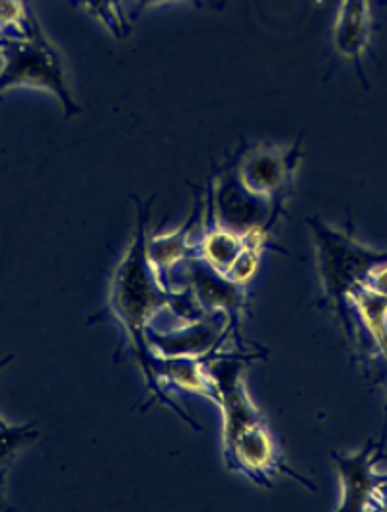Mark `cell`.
Returning <instances> with one entry per match:
<instances>
[{
  "instance_id": "12",
  "label": "cell",
  "mask_w": 387,
  "mask_h": 512,
  "mask_svg": "<svg viewBox=\"0 0 387 512\" xmlns=\"http://www.w3.org/2000/svg\"><path fill=\"white\" fill-rule=\"evenodd\" d=\"M30 14L24 0H0V36H28Z\"/></svg>"
},
{
  "instance_id": "6",
  "label": "cell",
  "mask_w": 387,
  "mask_h": 512,
  "mask_svg": "<svg viewBox=\"0 0 387 512\" xmlns=\"http://www.w3.org/2000/svg\"><path fill=\"white\" fill-rule=\"evenodd\" d=\"M372 34V2L370 0H341L335 28H333V45L335 51L352 61L360 76L362 74V59L370 43Z\"/></svg>"
},
{
  "instance_id": "3",
  "label": "cell",
  "mask_w": 387,
  "mask_h": 512,
  "mask_svg": "<svg viewBox=\"0 0 387 512\" xmlns=\"http://www.w3.org/2000/svg\"><path fill=\"white\" fill-rule=\"evenodd\" d=\"M139 211V232L115 273L113 308L125 330L129 331L131 339H135L137 345H142L146 324L158 306L164 304V294L156 289L158 281L152 277L148 238L144 232L146 213L142 207H139Z\"/></svg>"
},
{
  "instance_id": "5",
  "label": "cell",
  "mask_w": 387,
  "mask_h": 512,
  "mask_svg": "<svg viewBox=\"0 0 387 512\" xmlns=\"http://www.w3.org/2000/svg\"><path fill=\"white\" fill-rule=\"evenodd\" d=\"M298 162L300 152L296 147L261 145L247 152L236 174L247 191L281 205L294 180Z\"/></svg>"
},
{
  "instance_id": "10",
  "label": "cell",
  "mask_w": 387,
  "mask_h": 512,
  "mask_svg": "<svg viewBox=\"0 0 387 512\" xmlns=\"http://www.w3.org/2000/svg\"><path fill=\"white\" fill-rule=\"evenodd\" d=\"M195 222V217H191L189 222L170 236H158L148 242V257L152 263V269H158L160 275H168L181 261V257L187 254V240L191 236V224Z\"/></svg>"
},
{
  "instance_id": "16",
  "label": "cell",
  "mask_w": 387,
  "mask_h": 512,
  "mask_svg": "<svg viewBox=\"0 0 387 512\" xmlns=\"http://www.w3.org/2000/svg\"><path fill=\"white\" fill-rule=\"evenodd\" d=\"M10 361H12V357H4V359H2V361H0V370H2V368H4V365H8V363H10ZM0 425H8V423H6V421H4V419H2V417H0Z\"/></svg>"
},
{
  "instance_id": "11",
  "label": "cell",
  "mask_w": 387,
  "mask_h": 512,
  "mask_svg": "<svg viewBox=\"0 0 387 512\" xmlns=\"http://www.w3.org/2000/svg\"><path fill=\"white\" fill-rule=\"evenodd\" d=\"M37 439L32 425H0V468H10L20 450Z\"/></svg>"
},
{
  "instance_id": "8",
  "label": "cell",
  "mask_w": 387,
  "mask_h": 512,
  "mask_svg": "<svg viewBox=\"0 0 387 512\" xmlns=\"http://www.w3.org/2000/svg\"><path fill=\"white\" fill-rule=\"evenodd\" d=\"M228 454L238 462V466L255 481H265L267 474L275 468V448L273 440L261 423L253 425L228 442Z\"/></svg>"
},
{
  "instance_id": "2",
  "label": "cell",
  "mask_w": 387,
  "mask_h": 512,
  "mask_svg": "<svg viewBox=\"0 0 387 512\" xmlns=\"http://www.w3.org/2000/svg\"><path fill=\"white\" fill-rule=\"evenodd\" d=\"M308 224L316 238L323 293L341 312L352 289L364 283L374 267L386 263L387 252H372L360 246L349 234L335 230L317 217L308 220Z\"/></svg>"
},
{
  "instance_id": "13",
  "label": "cell",
  "mask_w": 387,
  "mask_h": 512,
  "mask_svg": "<svg viewBox=\"0 0 387 512\" xmlns=\"http://www.w3.org/2000/svg\"><path fill=\"white\" fill-rule=\"evenodd\" d=\"M259 252H261V248H255V246L247 244L244 252L234 261L232 269L228 271V275H226L228 281H232L238 287L249 283L253 279L257 267H259Z\"/></svg>"
},
{
  "instance_id": "1",
  "label": "cell",
  "mask_w": 387,
  "mask_h": 512,
  "mask_svg": "<svg viewBox=\"0 0 387 512\" xmlns=\"http://www.w3.org/2000/svg\"><path fill=\"white\" fill-rule=\"evenodd\" d=\"M0 59V96L10 88H45L61 100L67 115L80 111L67 84L61 53L43 32L34 12L30 14L28 36H0Z\"/></svg>"
},
{
  "instance_id": "17",
  "label": "cell",
  "mask_w": 387,
  "mask_h": 512,
  "mask_svg": "<svg viewBox=\"0 0 387 512\" xmlns=\"http://www.w3.org/2000/svg\"><path fill=\"white\" fill-rule=\"evenodd\" d=\"M380 2H382V4H387V0H380Z\"/></svg>"
},
{
  "instance_id": "15",
  "label": "cell",
  "mask_w": 387,
  "mask_h": 512,
  "mask_svg": "<svg viewBox=\"0 0 387 512\" xmlns=\"http://www.w3.org/2000/svg\"><path fill=\"white\" fill-rule=\"evenodd\" d=\"M6 474H8V468H0V511H6L10 509L4 501V483H6Z\"/></svg>"
},
{
  "instance_id": "9",
  "label": "cell",
  "mask_w": 387,
  "mask_h": 512,
  "mask_svg": "<svg viewBox=\"0 0 387 512\" xmlns=\"http://www.w3.org/2000/svg\"><path fill=\"white\" fill-rule=\"evenodd\" d=\"M246 246V236L214 222V226L205 232L201 240L199 254L216 273L226 277L234 261L240 257Z\"/></svg>"
},
{
  "instance_id": "7",
  "label": "cell",
  "mask_w": 387,
  "mask_h": 512,
  "mask_svg": "<svg viewBox=\"0 0 387 512\" xmlns=\"http://www.w3.org/2000/svg\"><path fill=\"white\" fill-rule=\"evenodd\" d=\"M378 456V450L372 448V440L368 446L354 454L341 456L333 454V462L337 464V472L343 485V505L339 511H366L370 509L372 495L382 479H376L372 474V460Z\"/></svg>"
},
{
  "instance_id": "14",
  "label": "cell",
  "mask_w": 387,
  "mask_h": 512,
  "mask_svg": "<svg viewBox=\"0 0 387 512\" xmlns=\"http://www.w3.org/2000/svg\"><path fill=\"white\" fill-rule=\"evenodd\" d=\"M123 8L127 2L133 4L135 10H144V8H152V6H160V4H170V2H195V0H121Z\"/></svg>"
},
{
  "instance_id": "4",
  "label": "cell",
  "mask_w": 387,
  "mask_h": 512,
  "mask_svg": "<svg viewBox=\"0 0 387 512\" xmlns=\"http://www.w3.org/2000/svg\"><path fill=\"white\" fill-rule=\"evenodd\" d=\"M277 205L265 197L253 195L238 180L236 170H228L212 189L214 222L242 236L265 232V224L275 219Z\"/></svg>"
}]
</instances>
